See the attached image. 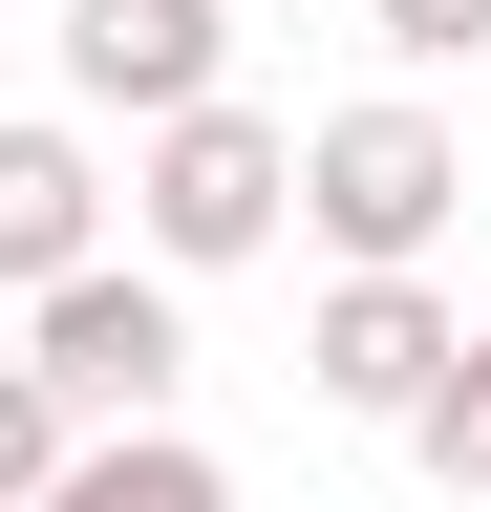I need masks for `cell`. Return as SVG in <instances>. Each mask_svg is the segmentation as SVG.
<instances>
[{
  "mask_svg": "<svg viewBox=\"0 0 491 512\" xmlns=\"http://www.w3.org/2000/svg\"><path fill=\"white\" fill-rule=\"evenodd\" d=\"M299 235V128L278 107H171V128H129V256H150V278L171 299H193V278H235V256H278Z\"/></svg>",
  "mask_w": 491,
  "mask_h": 512,
  "instance_id": "1",
  "label": "cell"
},
{
  "mask_svg": "<svg viewBox=\"0 0 491 512\" xmlns=\"http://www.w3.org/2000/svg\"><path fill=\"white\" fill-rule=\"evenodd\" d=\"M470 214V150H449V107L427 86H363L299 128V235L342 256V278H427V235Z\"/></svg>",
  "mask_w": 491,
  "mask_h": 512,
  "instance_id": "2",
  "label": "cell"
},
{
  "mask_svg": "<svg viewBox=\"0 0 491 512\" xmlns=\"http://www.w3.org/2000/svg\"><path fill=\"white\" fill-rule=\"evenodd\" d=\"M22 384L65 406V448L171 427V406H193V299H171L150 256H86V278H43V299H22Z\"/></svg>",
  "mask_w": 491,
  "mask_h": 512,
  "instance_id": "3",
  "label": "cell"
},
{
  "mask_svg": "<svg viewBox=\"0 0 491 512\" xmlns=\"http://www.w3.org/2000/svg\"><path fill=\"white\" fill-rule=\"evenodd\" d=\"M65 86H86V128H171V107H214L235 86V22L214 0H65Z\"/></svg>",
  "mask_w": 491,
  "mask_h": 512,
  "instance_id": "4",
  "label": "cell"
},
{
  "mask_svg": "<svg viewBox=\"0 0 491 512\" xmlns=\"http://www.w3.org/2000/svg\"><path fill=\"white\" fill-rule=\"evenodd\" d=\"M449 342H470V320L427 299V278H321V320H299V384H321L342 427H406L427 384H449Z\"/></svg>",
  "mask_w": 491,
  "mask_h": 512,
  "instance_id": "5",
  "label": "cell"
},
{
  "mask_svg": "<svg viewBox=\"0 0 491 512\" xmlns=\"http://www.w3.org/2000/svg\"><path fill=\"white\" fill-rule=\"evenodd\" d=\"M86 256H107V150H86V128H43V107H0V278H86Z\"/></svg>",
  "mask_w": 491,
  "mask_h": 512,
  "instance_id": "6",
  "label": "cell"
},
{
  "mask_svg": "<svg viewBox=\"0 0 491 512\" xmlns=\"http://www.w3.org/2000/svg\"><path fill=\"white\" fill-rule=\"evenodd\" d=\"M43 512H235V470H214L193 427H107V448L43 470Z\"/></svg>",
  "mask_w": 491,
  "mask_h": 512,
  "instance_id": "7",
  "label": "cell"
},
{
  "mask_svg": "<svg viewBox=\"0 0 491 512\" xmlns=\"http://www.w3.org/2000/svg\"><path fill=\"white\" fill-rule=\"evenodd\" d=\"M406 470L449 491V512H491V320L449 342V384H427V406H406Z\"/></svg>",
  "mask_w": 491,
  "mask_h": 512,
  "instance_id": "8",
  "label": "cell"
},
{
  "mask_svg": "<svg viewBox=\"0 0 491 512\" xmlns=\"http://www.w3.org/2000/svg\"><path fill=\"white\" fill-rule=\"evenodd\" d=\"M363 43L385 64H491V0H363Z\"/></svg>",
  "mask_w": 491,
  "mask_h": 512,
  "instance_id": "9",
  "label": "cell"
},
{
  "mask_svg": "<svg viewBox=\"0 0 491 512\" xmlns=\"http://www.w3.org/2000/svg\"><path fill=\"white\" fill-rule=\"evenodd\" d=\"M43 470H65V406H43V384L0 363V512H43Z\"/></svg>",
  "mask_w": 491,
  "mask_h": 512,
  "instance_id": "10",
  "label": "cell"
},
{
  "mask_svg": "<svg viewBox=\"0 0 491 512\" xmlns=\"http://www.w3.org/2000/svg\"><path fill=\"white\" fill-rule=\"evenodd\" d=\"M0 43H22V22H0Z\"/></svg>",
  "mask_w": 491,
  "mask_h": 512,
  "instance_id": "11",
  "label": "cell"
}]
</instances>
